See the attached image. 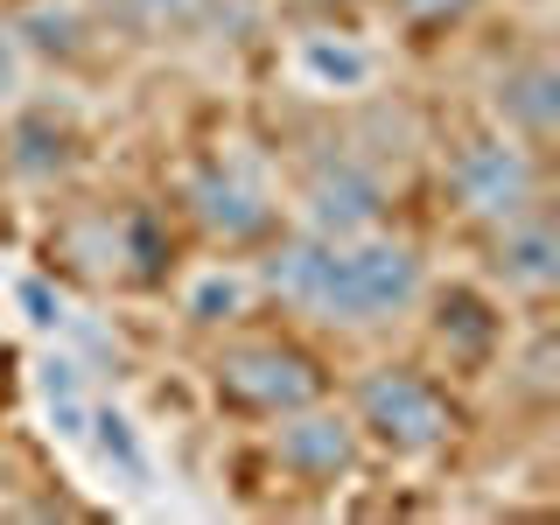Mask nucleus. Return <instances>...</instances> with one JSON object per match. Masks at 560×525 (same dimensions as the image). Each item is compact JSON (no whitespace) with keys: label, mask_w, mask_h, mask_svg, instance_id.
Returning a JSON list of instances; mask_svg holds the SVG:
<instances>
[{"label":"nucleus","mask_w":560,"mask_h":525,"mask_svg":"<svg viewBox=\"0 0 560 525\" xmlns=\"http://www.w3.org/2000/svg\"><path fill=\"white\" fill-rule=\"evenodd\" d=\"M512 259H498L512 280H525V288H547L553 280V238H547V224H525V210L512 218V245H504Z\"/></svg>","instance_id":"0eeeda50"},{"label":"nucleus","mask_w":560,"mask_h":525,"mask_svg":"<svg viewBox=\"0 0 560 525\" xmlns=\"http://www.w3.org/2000/svg\"><path fill=\"white\" fill-rule=\"evenodd\" d=\"M273 288L329 323H378L420 294V267L399 245H288L273 259Z\"/></svg>","instance_id":"f257e3e1"},{"label":"nucleus","mask_w":560,"mask_h":525,"mask_svg":"<svg viewBox=\"0 0 560 525\" xmlns=\"http://www.w3.org/2000/svg\"><path fill=\"white\" fill-rule=\"evenodd\" d=\"M98 428H105V455H119V463H127L133 477H140V469H148V463H140V448H133L127 420H119V413H98Z\"/></svg>","instance_id":"1a4fd4ad"},{"label":"nucleus","mask_w":560,"mask_h":525,"mask_svg":"<svg viewBox=\"0 0 560 525\" xmlns=\"http://www.w3.org/2000/svg\"><path fill=\"white\" fill-rule=\"evenodd\" d=\"M308 203H315V218L323 224H337V232H350V224H364L378 210V183L372 175H358V168H337V175H323V183L308 189Z\"/></svg>","instance_id":"423d86ee"},{"label":"nucleus","mask_w":560,"mask_h":525,"mask_svg":"<svg viewBox=\"0 0 560 525\" xmlns=\"http://www.w3.org/2000/svg\"><path fill=\"white\" fill-rule=\"evenodd\" d=\"M364 428H378L393 448H434L448 434V407H442V393H434L428 378H413V372H378V378H364Z\"/></svg>","instance_id":"f03ea898"},{"label":"nucleus","mask_w":560,"mask_h":525,"mask_svg":"<svg viewBox=\"0 0 560 525\" xmlns=\"http://www.w3.org/2000/svg\"><path fill=\"white\" fill-rule=\"evenodd\" d=\"M280 455H288L302 477H337V469L350 463V434L337 428V420H294V428L280 434Z\"/></svg>","instance_id":"39448f33"},{"label":"nucleus","mask_w":560,"mask_h":525,"mask_svg":"<svg viewBox=\"0 0 560 525\" xmlns=\"http://www.w3.org/2000/svg\"><path fill=\"white\" fill-rule=\"evenodd\" d=\"M218 385H224V399H238V407H253V413L302 407V399L315 393L308 364L288 358V350H238V358L218 364Z\"/></svg>","instance_id":"20e7f679"},{"label":"nucleus","mask_w":560,"mask_h":525,"mask_svg":"<svg viewBox=\"0 0 560 525\" xmlns=\"http://www.w3.org/2000/svg\"><path fill=\"white\" fill-rule=\"evenodd\" d=\"M197 197H203V218H210V224H224L232 238H245V232H259V224H267V210H259V203H245L232 183H203Z\"/></svg>","instance_id":"6e6552de"},{"label":"nucleus","mask_w":560,"mask_h":525,"mask_svg":"<svg viewBox=\"0 0 560 525\" xmlns=\"http://www.w3.org/2000/svg\"><path fill=\"white\" fill-rule=\"evenodd\" d=\"M455 197H463V210H477V218H504L512 224L525 203H533V168H525L518 148H504V140H477V148L455 154L448 168Z\"/></svg>","instance_id":"7ed1b4c3"}]
</instances>
